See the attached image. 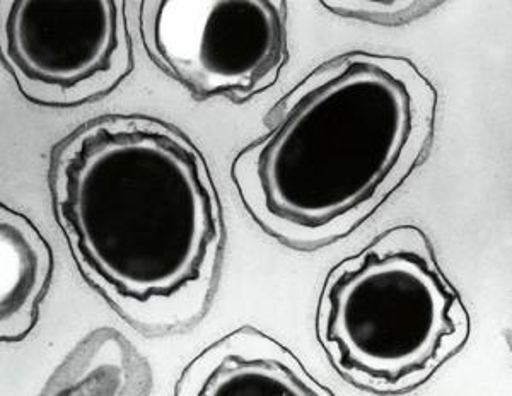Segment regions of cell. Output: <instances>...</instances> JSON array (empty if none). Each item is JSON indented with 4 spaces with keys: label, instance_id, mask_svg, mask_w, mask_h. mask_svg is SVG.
<instances>
[{
    "label": "cell",
    "instance_id": "6da1fadb",
    "mask_svg": "<svg viewBox=\"0 0 512 396\" xmlns=\"http://www.w3.org/2000/svg\"><path fill=\"white\" fill-rule=\"evenodd\" d=\"M53 207L77 268L147 335L193 327L221 262V204L209 166L180 130L108 115L62 140L50 164Z\"/></svg>",
    "mask_w": 512,
    "mask_h": 396
},
{
    "label": "cell",
    "instance_id": "7a4b0ae2",
    "mask_svg": "<svg viewBox=\"0 0 512 396\" xmlns=\"http://www.w3.org/2000/svg\"><path fill=\"white\" fill-rule=\"evenodd\" d=\"M437 93L412 60L350 52L280 99L231 166L253 221L299 251L344 239L431 149Z\"/></svg>",
    "mask_w": 512,
    "mask_h": 396
},
{
    "label": "cell",
    "instance_id": "3957f363",
    "mask_svg": "<svg viewBox=\"0 0 512 396\" xmlns=\"http://www.w3.org/2000/svg\"><path fill=\"white\" fill-rule=\"evenodd\" d=\"M316 337L342 378L362 390L424 385L470 337V315L439 268L427 234L395 226L333 267Z\"/></svg>",
    "mask_w": 512,
    "mask_h": 396
},
{
    "label": "cell",
    "instance_id": "277c9868",
    "mask_svg": "<svg viewBox=\"0 0 512 396\" xmlns=\"http://www.w3.org/2000/svg\"><path fill=\"white\" fill-rule=\"evenodd\" d=\"M140 35L152 62L198 101L265 93L289 60L282 0H146Z\"/></svg>",
    "mask_w": 512,
    "mask_h": 396
},
{
    "label": "cell",
    "instance_id": "5b68a950",
    "mask_svg": "<svg viewBox=\"0 0 512 396\" xmlns=\"http://www.w3.org/2000/svg\"><path fill=\"white\" fill-rule=\"evenodd\" d=\"M125 2H2V60L19 91L41 106L86 105L134 67Z\"/></svg>",
    "mask_w": 512,
    "mask_h": 396
},
{
    "label": "cell",
    "instance_id": "8992f818",
    "mask_svg": "<svg viewBox=\"0 0 512 396\" xmlns=\"http://www.w3.org/2000/svg\"><path fill=\"white\" fill-rule=\"evenodd\" d=\"M176 396H333L296 354L255 327L238 328L181 371Z\"/></svg>",
    "mask_w": 512,
    "mask_h": 396
},
{
    "label": "cell",
    "instance_id": "52a82bcc",
    "mask_svg": "<svg viewBox=\"0 0 512 396\" xmlns=\"http://www.w3.org/2000/svg\"><path fill=\"white\" fill-rule=\"evenodd\" d=\"M53 277V251L28 217L0 205V340L16 344L38 323Z\"/></svg>",
    "mask_w": 512,
    "mask_h": 396
},
{
    "label": "cell",
    "instance_id": "ba28073f",
    "mask_svg": "<svg viewBox=\"0 0 512 396\" xmlns=\"http://www.w3.org/2000/svg\"><path fill=\"white\" fill-rule=\"evenodd\" d=\"M151 369L113 328H98L77 344L48 379L41 395H147Z\"/></svg>",
    "mask_w": 512,
    "mask_h": 396
},
{
    "label": "cell",
    "instance_id": "9c48e42d",
    "mask_svg": "<svg viewBox=\"0 0 512 396\" xmlns=\"http://www.w3.org/2000/svg\"><path fill=\"white\" fill-rule=\"evenodd\" d=\"M441 4L443 2H420V0L415 2L412 0H388V2L326 0L321 2V6L325 7L326 11L333 12L340 18L359 19V21L386 24V26L412 23Z\"/></svg>",
    "mask_w": 512,
    "mask_h": 396
}]
</instances>
